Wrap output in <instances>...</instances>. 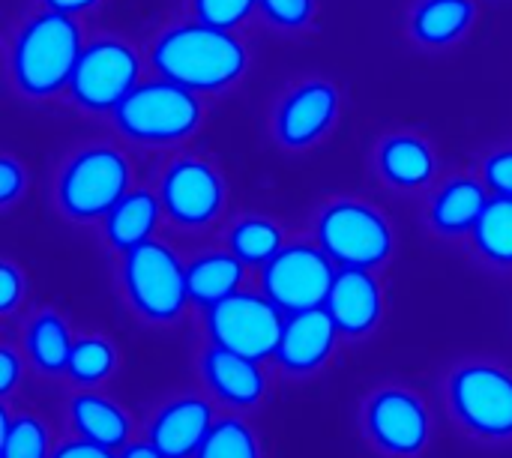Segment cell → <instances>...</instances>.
I'll return each instance as SVG.
<instances>
[{"label": "cell", "instance_id": "obj_1", "mask_svg": "<svg viewBox=\"0 0 512 458\" xmlns=\"http://www.w3.org/2000/svg\"><path fill=\"white\" fill-rule=\"evenodd\" d=\"M153 69L189 90L219 93L246 75L249 51L234 30L204 21H186L162 30L150 48Z\"/></svg>", "mask_w": 512, "mask_h": 458}, {"label": "cell", "instance_id": "obj_2", "mask_svg": "<svg viewBox=\"0 0 512 458\" xmlns=\"http://www.w3.org/2000/svg\"><path fill=\"white\" fill-rule=\"evenodd\" d=\"M81 24L75 15L42 9L30 15L12 39L9 48V75L21 96L48 99L69 87L75 63L84 51Z\"/></svg>", "mask_w": 512, "mask_h": 458}, {"label": "cell", "instance_id": "obj_3", "mask_svg": "<svg viewBox=\"0 0 512 458\" xmlns=\"http://www.w3.org/2000/svg\"><path fill=\"white\" fill-rule=\"evenodd\" d=\"M120 288L132 312L147 324H174L192 303L186 264L156 237L120 255Z\"/></svg>", "mask_w": 512, "mask_h": 458}, {"label": "cell", "instance_id": "obj_4", "mask_svg": "<svg viewBox=\"0 0 512 458\" xmlns=\"http://www.w3.org/2000/svg\"><path fill=\"white\" fill-rule=\"evenodd\" d=\"M132 165L108 144H93L69 156L57 174L54 201L72 222H102L111 207L129 192Z\"/></svg>", "mask_w": 512, "mask_h": 458}, {"label": "cell", "instance_id": "obj_5", "mask_svg": "<svg viewBox=\"0 0 512 458\" xmlns=\"http://www.w3.org/2000/svg\"><path fill=\"white\" fill-rule=\"evenodd\" d=\"M111 117L117 129L138 144H177L198 132L204 105L195 90L159 75L141 81Z\"/></svg>", "mask_w": 512, "mask_h": 458}, {"label": "cell", "instance_id": "obj_6", "mask_svg": "<svg viewBox=\"0 0 512 458\" xmlns=\"http://www.w3.org/2000/svg\"><path fill=\"white\" fill-rule=\"evenodd\" d=\"M315 237L336 267L375 270L387 264L396 249L390 219L360 198L330 201L315 219Z\"/></svg>", "mask_w": 512, "mask_h": 458}, {"label": "cell", "instance_id": "obj_7", "mask_svg": "<svg viewBox=\"0 0 512 458\" xmlns=\"http://www.w3.org/2000/svg\"><path fill=\"white\" fill-rule=\"evenodd\" d=\"M456 423L480 441L512 438V372L495 363H465L447 381Z\"/></svg>", "mask_w": 512, "mask_h": 458}, {"label": "cell", "instance_id": "obj_8", "mask_svg": "<svg viewBox=\"0 0 512 458\" xmlns=\"http://www.w3.org/2000/svg\"><path fill=\"white\" fill-rule=\"evenodd\" d=\"M141 84L138 51L114 36L87 42L69 78V96L81 111L114 114V108Z\"/></svg>", "mask_w": 512, "mask_h": 458}, {"label": "cell", "instance_id": "obj_9", "mask_svg": "<svg viewBox=\"0 0 512 458\" xmlns=\"http://www.w3.org/2000/svg\"><path fill=\"white\" fill-rule=\"evenodd\" d=\"M285 327V312L261 291H237L228 300L204 309V330L210 345L237 351L252 360L276 357Z\"/></svg>", "mask_w": 512, "mask_h": 458}, {"label": "cell", "instance_id": "obj_10", "mask_svg": "<svg viewBox=\"0 0 512 458\" xmlns=\"http://www.w3.org/2000/svg\"><path fill=\"white\" fill-rule=\"evenodd\" d=\"M363 432L387 458H420L432 444V414L426 402L405 387H381L363 405Z\"/></svg>", "mask_w": 512, "mask_h": 458}, {"label": "cell", "instance_id": "obj_11", "mask_svg": "<svg viewBox=\"0 0 512 458\" xmlns=\"http://www.w3.org/2000/svg\"><path fill=\"white\" fill-rule=\"evenodd\" d=\"M333 258L318 243H285V249L261 267V291L285 312H306L327 303L336 279Z\"/></svg>", "mask_w": 512, "mask_h": 458}, {"label": "cell", "instance_id": "obj_12", "mask_svg": "<svg viewBox=\"0 0 512 458\" xmlns=\"http://www.w3.org/2000/svg\"><path fill=\"white\" fill-rule=\"evenodd\" d=\"M162 213L177 228H207L225 210V180L222 174L198 156L174 159L159 180Z\"/></svg>", "mask_w": 512, "mask_h": 458}, {"label": "cell", "instance_id": "obj_13", "mask_svg": "<svg viewBox=\"0 0 512 458\" xmlns=\"http://www.w3.org/2000/svg\"><path fill=\"white\" fill-rule=\"evenodd\" d=\"M339 108L342 96L336 84L327 78H306L279 99L273 135L285 150H309L333 132Z\"/></svg>", "mask_w": 512, "mask_h": 458}, {"label": "cell", "instance_id": "obj_14", "mask_svg": "<svg viewBox=\"0 0 512 458\" xmlns=\"http://www.w3.org/2000/svg\"><path fill=\"white\" fill-rule=\"evenodd\" d=\"M339 339L342 333L324 306L294 312V315H285L282 339H279L273 360L288 375H315L333 360Z\"/></svg>", "mask_w": 512, "mask_h": 458}, {"label": "cell", "instance_id": "obj_15", "mask_svg": "<svg viewBox=\"0 0 512 458\" xmlns=\"http://www.w3.org/2000/svg\"><path fill=\"white\" fill-rule=\"evenodd\" d=\"M324 309L336 321L339 333L348 339H363L378 330L384 318V288L375 270L339 267Z\"/></svg>", "mask_w": 512, "mask_h": 458}, {"label": "cell", "instance_id": "obj_16", "mask_svg": "<svg viewBox=\"0 0 512 458\" xmlns=\"http://www.w3.org/2000/svg\"><path fill=\"white\" fill-rule=\"evenodd\" d=\"M216 423L213 405L201 396H177L165 402L147 429V441L165 458H195Z\"/></svg>", "mask_w": 512, "mask_h": 458}, {"label": "cell", "instance_id": "obj_17", "mask_svg": "<svg viewBox=\"0 0 512 458\" xmlns=\"http://www.w3.org/2000/svg\"><path fill=\"white\" fill-rule=\"evenodd\" d=\"M201 378L207 390L237 411H252L267 399V375L261 360L210 345L201 357Z\"/></svg>", "mask_w": 512, "mask_h": 458}, {"label": "cell", "instance_id": "obj_18", "mask_svg": "<svg viewBox=\"0 0 512 458\" xmlns=\"http://www.w3.org/2000/svg\"><path fill=\"white\" fill-rule=\"evenodd\" d=\"M66 417H69V429L75 432V438L102 444L114 453H120L126 444H132V420L129 414L108 396L81 387L69 405H66Z\"/></svg>", "mask_w": 512, "mask_h": 458}, {"label": "cell", "instance_id": "obj_19", "mask_svg": "<svg viewBox=\"0 0 512 458\" xmlns=\"http://www.w3.org/2000/svg\"><path fill=\"white\" fill-rule=\"evenodd\" d=\"M492 192L477 177H453L447 180L429 201V225L441 237H468L480 222Z\"/></svg>", "mask_w": 512, "mask_h": 458}, {"label": "cell", "instance_id": "obj_20", "mask_svg": "<svg viewBox=\"0 0 512 458\" xmlns=\"http://www.w3.org/2000/svg\"><path fill=\"white\" fill-rule=\"evenodd\" d=\"M162 216L165 213H162L159 195H153L147 189H129L111 207V213L102 219V237L117 255H123V252L153 240Z\"/></svg>", "mask_w": 512, "mask_h": 458}, {"label": "cell", "instance_id": "obj_21", "mask_svg": "<svg viewBox=\"0 0 512 458\" xmlns=\"http://www.w3.org/2000/svg\"><path fill=\"white\" fill-rule=\"evenodd\" d=\"M477 0H420L411 9L408 30L426 48H450L477 24Z\"/></svg>", "mask_w": 512, "mask_h": 458}, {"label": "cell", "instance_id": "obj_22", "mask_svg": "<svg viewBox=\"0 0 512 458\" xmlns=\"http://www.w3.org/2000/svg\"><path fill=\"white\" fill-rule=\"evenodd\" d=\"M378 171L396 189H420L435 177V150L414 132H393L378 144Z\"/></svg>", "mask_w": 512, "mask_h": 458}, {"label": "cell", "instance_id": "obj_23", "mask_svg": "<svg viewBox=\"0 0 512 458\" xmlns=\"http://www.w3.org/2000/svg\"><path fill=\"white\" fill-rule=\"evenodd\" d=\"M246 264L231 252H207L198 255L192 264H186V282H189V300L198 309H210L231 294L243 291Z\"/></svg>", "mask_w": 512, "mask_h": 458}, {"label": "cell", "instance_id": "obj_24", "mask_svg": "<svg viewBox=\"0 0 512 458\" xmlns=\"http://www.w3.org/2000/svg\"><path fill=\"white\" fill-rule=\"evenodd\" d=\"M72 345H75V339L69 333V324L54 309H42L39 315H33L24 330V354H27L30 366L51 378L66 375Z\"/></svg>", "mask_w": 512, "mask_h": 458}, {"label": "cell", "instance_id": "obj_25", "mask_svg": "<svg viewBox=\"0 0 512 458\" xmlns=\"http://www.w3.org/2000/svg\"><path fill=\"white\" fill-rule=\"evenodd\" d=\"M474 249L492 267L510 270L512 267V198L492 195L480 222L471 231Z\"/></svg>", "mask_w": 512, "mask_h": 458}, {"label": "cell", "instance_id": "obj_26", "mask_svg": "<svg viewBox=\"0 0 512 458\" xmlns=\"http://www.w3.org/2000/svg\"><path fill=\"white\" fill-rule=\"evenodd\" d=\"M228 249L246 264V267H264L285 249V234L273 219L264 216H246L240 219L228 234Z\"/></svg>", "mask_w": 512, "mask_h": 458}, {"label": "cell", "instance_id": "obj_27", "mask_svg": "<svg viewBox=\"0 0 512 458\" xmlns=\"http://www.w3.org/2000/svg\"><path fill=\"white\" fill-rule=\"evenodd\" d=\"M51 429L36 414L3 411V441L0 458H51Z\"/></svg>", "mask_w": 512, "mask_h": 458}, {"label": "cell", "instance_id": "obj_28", "mask_svg": "<svg viewBox=\"0 0 512 458\" xmlns=\"http://www.w3.org/2000/svg\"><path fill=\"white\" fill-rule=\"evenodd\" d=\"M117 366V351L108 339L102 336H81L72 345L66 378L78 387H99L102 381L111 378Z\"/></svg>", "mask_w": 512, "mask_h": 458}, {"label": "cell", "instance_id": "obj_29", "mask_svg": "<svg viewBox=\"0 0 512 458\" xmlns=\"http://www.w3.org/2000/svg\"><path fill=\"white\" fill-rule=\"evenodd\" d=\"M195 458H264L255 429L243 417H219Z\"/></svg>", "mask_w": 512, "mask_h": 458}, {"label": "cell", "instance_id": "obj_30", "mask_svg": "<svg viewBox=\"0 0 512 458\" xmlns=\"http://www.w3.org/2000/svg\"><path fill=\"white\" fill-rule=\"evenodd\" d=\"M255 9H258V0H192L195 21H204L222 30H237Z\"/></svg>", "mask_w": 512, "mask_h": 458}, {"label": "cell", "instance_id": "obj_31", "mask_svg": "<svg viewBox=\"0 0 512 458\" xmlns=\"http://www.w3.org/2000/svg\"><path fill=\"white\" fill-rule=\"evenodd\" d=\"M315 0H258V12L279 30H303L315 18Z\"/></svg>", "mask_w": 512, "mask_h": 458}, {"label": "cell", "instance_id": "obj_32", "mask_svg": "<svg viewBox=\"0 0 512 458\" xmlns=\"http://www.w3.org/2000/svg\"><path fill=\"white\" fill-rule=\"evenodd\" d=\"M483 183L489 186L492 195L512 198V147L495 150L483 162Z\"/></svg>", "mask_w": 512, "mask_h": 458}, {"label": "cell", "instance_id": "obj_33", "mask_svg": "<svg viewBox=\"0 0 512 458\" xmlns=\"http://www.w3.org/2000/svg\"><path fill=\"white\" fill-rule=\"evenodd\" d=\"M0 315H12L21 303H24V294H27V276L18 264L12 261H3L0 264Z\"/></svg>", "mask_w": 512, "mask_h": 458}, {"label": "cell", "instance_id": "obj_34", "mask_svg": "<svg viewBox=\"0 0 512 458\" xmlns=\"http://www.w3.org/2000/svg\"><path fill=\"white\" fill-rule=\"evenodd\" d=\"M27 189V168L15 159V156H3L0 159V201L3 207H12Z\"/></svg>", "mask_w": 512, "mask_h": 458}, {"label": "cell", "instance_id": "obj_35", "mask_svg": "<svg viewBox=\"0 0 512 458\" xmlns=\"http://www.w3.org/2000/svg\"><path fill=\"white\" fill-rule=\"evenodd\" d=\"M21 378H24V357L12 345H3L0 348V390H3V396H12L15 387L21 384Z\"/></svg>", "mask_w": 512, "mask_h": 458}, {"label": "cell", "instance_id": "obj_36", "mask_svg": "<svg viewBox=\"0 0 512 458\" xmlns=\"http://www.w3.org/2000/svg\"><path fill=\"white\" fill-rule=\"evenodd\" d=\"M51 458H120V453H114L102 444L84 441V438H69V441L54 447Z\"/></svg>", "mask_w": 512, "mask_h": 458}, {"label": "cell", "instance_id": "obj_37", "mask_svg": "<svg viewBox=\"0 0 512 458\" xmlns=\"http://www.w3.org/2000/svg\"><path fill=\"white\" fill-rule=\"evenodd\" d=\"M48 9H57V12H66V15H78V12H87L93 6H99L102 0H42Z\"/></svg>", "mask_w": 512, "mask_h": 458}, {"label": "cell", "instance_id": "obj_38", "mask_svg": "<svg viewBox=\"0 0 512 458\" xmlns=\"http://www.w3.org/2000/svg\"><path fill=\"white\" fill-rule=\"evenodd\" d=\"M120 458H165L150 441H132L120 450Z\"/></svg>", "mask_w": 512, "mask_h": 458}]
</instances>
